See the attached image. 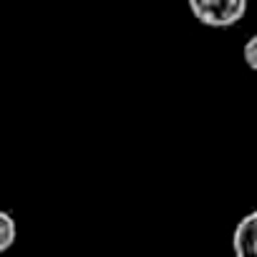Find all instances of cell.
I'll return each instance as SVG.
<instances>
[{
  "mask_svg": "<svg viewBox=\"0 0 257 257\" xmlns=\"http://www.w3.org/2000/svg\"><path fill=\"white\" fill-rule=\"evenodd\" d=\"M192 16L207 28H232L247 13L249 0H187Z\"/></svg>",
  "mask_w": 257,
  "mask_h": 257,
  "instance_id": "6da1fadb",
  "label": "cell"
},
{
  "mask_svg": "<svg viewBox=\"0 0 257 257\" xmlns=\"http://www.w3.org/2000/svg\"><path fill=\"white\" fill-rule=\"evenodd\" d=\"M234 257H257V209L244 214L232 234Z\"/></svg>",
  "mask_w": 257,
  "mask_h": 257,
  "instance_id": "7a4b0ae2",
  "label": "cell"
},
{
  "mask_svg": "<svg viewBox=\"0 0 257 257\" xmlns=\"http://www.w3.org/2000/svg\"><path fill=\"white\" fill-rule=\"evenodd\" d=\"M16 234H18V229H16V219H13L8 212L0 209V254L8 252V249L13 247Z\"/></svg>",
  "mask_w": 257,
  "mask_h": 257,
  "instance_id": "3957f363",
  "label": "cell"
},
{
  "mask_svg": "<svg viewBox=\"0 0 257 257\" xmlns=\"http://www.w3.org/2000/svg\"><path fill=\"white\" fill-rule=\"evenodd\" d=\"M242 53H244V63L257 73V36H252V38L244 43V51H242Z\"/></svg>",
  "mask_w": 257,
  "mask_h": 257,
  "instance_id": "277c9868",
  "label": "cell"
}]
</instances>
